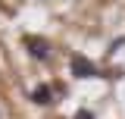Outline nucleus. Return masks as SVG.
<instances>
[{
	"label": "nucleus",
	"mask_w": 125,
	"mask_h": 119,
	"mask_svg": "<svg viewBox=\"0 0 125 119\" xmlns=\"http://www.w3.org/2000/svg\"><path fill=\"white\" fill-rule=\"evenodd\" d=\"M22 44H25V50H28L38 63H47V60H50V50H53V47H50V41L38 38V35H25V38H22Z\"/></svg>",
	"instance_id": "nucleus-1"
},
{
	"label": "nucleus",
	"mask_w": 125,
	"mask_h": 119,
	"mask_svg": "<svg viewBox=\"0 0 125 119\" xmlns=\"http://www.w3.org/2000/svg\"><path fill=\"white\" fill-rule=\"evenodd\" d=\"M69 69H72L75 78H97V66H94L88 57H81V53L69 60Z\"/></svg>",
	"instance_id": "nucleus-2"
},
{
	"label": "nucleus",
	"mask_w": 125,
	"mask_h": 119,
	"mask_svg": "<svg viewBox=\"0 0 125 119\" xmlns=\"http://www.w3.org/2000/svg\"><path fill=\"white\" fill-rule=\"evenodd\" d=\"M53 94H56V91L50 88V85H38V88L31 91V100H34L38 107H47V104H56V100H53Z\"/></svg>",
	"instance_id": "nucleus-3"
},
{
	"label": "nucleus",
	"mask_w": 125,
	"mask_h": 119,
	"mask_svg": "<svg viewBox=\"0 0 125 119\" xmlns=\"http://www.w3.org/2000/svg\"><path fill=\"white\" fill-rule=\"evenodd\" d=\"M75 119H94V113H91V110H78Z\"/></svg>",
	"instance_id": "nucleus-4"
}]
</instances>
